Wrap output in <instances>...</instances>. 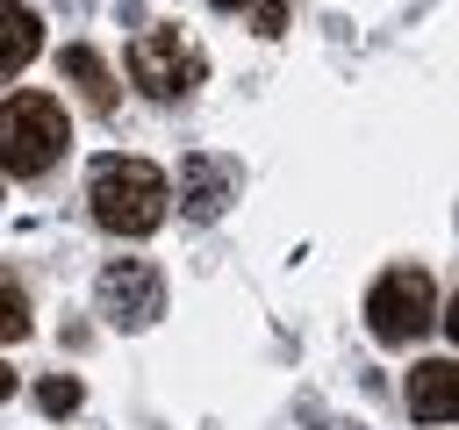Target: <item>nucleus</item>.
Instances as JSON below:
<instances>
[{
    "mask_svg": "<svg viewBox=\"0 0 459 430\" xmlns=\"http://www.w3.org/2000/svg\"><path fill=\"white\" fill-rule=\"evenodd\" d=\"M251 22H258V36H280V29H287V7H280V0H258Z\"/></svg>",
    "mask_w": 459,
    "mask_h": 430,
    "instance_id": "obj_12",
    "label": "nucleus"
},
{
    "mask_svg": "<svg viewBox=\"0 0 459 430\" xmlns=\"http://www.w3.org/2000/svg\"><path fill=\"white\" fill-rule=\"evenodd\" d=\"M36 43H43V36H36V14H29L22 0H7V7H0V64L22 72V64L36 57Z\"/></svg>",
    "mask_w": 459,
    "mask_h": 430,
    "instance_id": "obj_8",
    "label": "nucleus"
},
{
    "mask_svg": "<svg viewBox=\"0 0 459 430\" xmlns=\"http://www.w3.org/2000/svg\"><path fill=\"white\" fill-rule=\"evenodd\" d=\"M445 337L459 344V287H452V301H445Z\"/></svg>",
    "mask_w": 459,
    "mask_h": 430,
    "instance_id": "obj_13",
    "label": "nucleus"
},
{
    "mask_svg": "<svg viewBox=\"0 0 459 430\" xmlns=\"http://www.w3.org/2000/svg\"><path fill=\"white\" fill-rule=\"evenodd\" d=\"M36 401H43V416H72L86 394H79V380H43V387H36Z\"/></svg>",
    "mask_w": 459,
    "mask_h": 430,
    "instance_id": "obj_10",
    "label": "nucleus"
},
{
    "mask_svg": "<svg viewBox=\"0 0 459 430\" xmlns=\"http://www.w3.org/2000/svg\"><path fill=\"white\" fill-rule=\"evenodd\" d=\"M65 72L86 86V100H93V108H115V79H108V64H100L86 43H72V50H65Z\"/></svg>",
    "mask_w": 459,
    "mask_h": 430,
    "instance_id": "obj_9",
    "label": "nucleus"
},
{
    "mask_svg": "<svg viewBox=\"0 0 459 430\" xmlns=\"http://www.w3.org/2000/svg\"><path fill=\"white\" fill-rule=\"evenodd\" d=\"M93 301H100V315H108L115 330H143V322H158V308H165L158 265H143V258H108L100 280H93Z\"/></svg>",
    "mask_w": 459,
    "mask_h": 430,
    "instance_id": "obj_5",
    "label": "nucleus"
},
{
    "mask_svg": "<svg viewBox=\"0 0 459 430\" xmlns=\"http://www.w3.org/2000/svg\"><path fill=\"white\" fill-rule=\"evenodd\" d=\"M129 79L151 93V100H179L194 79H201V50L179 36V29H143L129 43Z\"/></svg>",
    "mask_w": 459,
    "mask_h": 430,
    "instance_id": "obj_4",
    "label": "nucleus"
},
{
    "mask_svg": "<svg viewBox=\"0 0 459 430\" xmlns=\"http://www.w3.org/2000/svg\"><path fill=\"white\" fill-rule=\"evenodd\" d=\"M230 194H237V165H222V158H186L179 165V208L194 222H215Z\"/></svg>",
    "mask_w": 459,
    "mask_h": 430,
    "instance_id": "obj_7",
    "label": "nucleus"
},
{
    "mask_svg": "<svg viewBox=\"0 0 459 430\" xmlns=\"http://www.w3.org/2000/svg\"><path fill=\"white\" fill-rule=\"evenodd\" d=\"M0 330H7V337H29V301H22V287H14V280L0 287Z\"/></svg>",
    "mask_w": 459,
    "mask_h": 430,
    "instance_id": "obj_11",
    "label": "nucleus"
},
{
    "mask_svg": "<svg viewBox=\"0 0 459 430\" xmlns=\"http://www.w3.org/2000/svg\"><path fill=\"white\" fill-rule=\"evenodd\" d=\"M430 322H445V315H437V287H430L423 265H394V272L373 280V294H366V330H373L380 344H409V337H423Z\"/></svg>",
    "mask_w": 459,
    "mask_h": 430,
    "instance_id": "obj_3",
    "label": "nucleus"
},
{
    "mask_svg": "<svg viewBox=\"0 0 459 430\" xmlns=\"http://www.w3.org/2000/svg\"><path fill=\"white\" fill-rule=\"evenodd\" d=\"M409 416L416 423H459V358H423L409 373Z\"/></svg>",
    "mask_w": 459,
    "mask_h": 430,
    "instance_id": "obj_6",
    "label": "nucleus"
},
{
    "mask_svg": "<svg viewBox=\"0 0 459 430\" xmlns=\"http://www.w3.org/2000/svg\"><path fill=\"white\" fill-rule=\"evenodd\" d=\"M86 201H93V222L108 236H151L172 208V186L151 158H100L86 179Z\"/></svg>",
    "mask_w": 459,
    "mask_h": 430,
    "instance_id": "obj_1",
    "label": "nucleus"
},
{
    "mask_svg": "<svg viewBox=\"0 0 459 430\" xmlns=\"http://www.w3.org/2000/svg\"><path fill=\"white\" fill-rule=\"evenodd\" d=\"M215 7H258V0H215Z\"/></svg>",
    "mask_w": 459,
    "mask_h": 430,
    "instance_id": "obj_14",
    "label": "nucleus"
},
{
    "mask_svg": "<svg viewBox=\"0 0 459 430\" xmlns=\"http://www.w3.org/2000/svg\"><path fill=\"white\" fill-rule=\"evenodd\" d=\"M72 143V122H65V100L57 93H14L7 100V172L14 179H36L65 158Z\"/></svg>",
    "mask_w": 459,
    "mask_h": 430,
    "instance_id": "obj_2",
    "label": "nucleus"
}]
</instances>
